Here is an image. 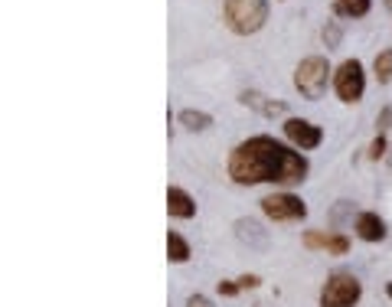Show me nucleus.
Wrapping results in <instances>:
<instances>
[{"instance_id": "obj_1", "label": "nucleus", "mask_w": 392, "mask_h": 307, "mask_svg": "<svg viewBox=\"0 0 392 307\" xmlns=\"http://www.w3.org/2000/svg\"><path fill=\"white\" fill-rule=\"evenodd\" d=\"M307 157L295 147L281 144L275 137L259 135L242 141L229 154V177L239 186H255V183H278V186H297L307 180Z\"/></svg>"}, {"instance_id": "obj_2", "label": "nucleus", "mask_w": 392, "mask_h": 307, "mask_svg": "<svg viewBox=\"0 0 392 307\" xmlns=\"http://www.w3.org/2000/svg\"><path fill=\"white\" fill-rule=\"evenodd\" d=\"M222 20L236 36L259 33L268 20V0H226L222 4Z\"/></svg>"}, {"instance_id": "obj_3", "label": "nucleus", "mask_w": 392, "mask_h": 307, "mask_svg": "<svg viewBox=\"0 0 392 307\" xmlns=\"http://www.w3.org/2000/svg\"><path fill=\"white\" fill-rule=\"evenodd\" d=\"M327 82H330V62L324 56H307L295 69V88L304 98H311V102H317V98L324 95Z\"/></svg>"}, {"instance_id": "obj_4", "label": "nucleus", "mask_w": 392, "mask_h": 307, "mask_svg": "<svg viewBox=\"0 0 392 307\" xmlns=\"http://www.w3.org/2000/svg\"><path fill=\"white\" fill-rule=\"evenodd\" d=\"M363 298V285L350 271H337L320 288V307H356Z\"/></svg>"}, {"instance_id": "obj_5", "label": "nucleus", "mask_w": 392, "mask_h": 307, "mask_svg": "<svg viewBox=\"0 0 392 307\" xmlns=\"http://www.w3.org/2000/svg\"><path fill=\"white\" fill-rule=\"evenodd\" d=\"M334 92L340 95V102L353 105L360 102L366 92V76H363V62L360 59H344L334 72Z\"/></svg>"}, {"instance_id": "obj_6", "label": "nucleus", "mask_w": 392, "mask_h": 307, "mask_svg": "<svg viewBox=\"0 0 392 307\" xmlns=\"http://www.w3.org/2000/svg\"><path fill=\"white\" fill-rule=\"evenodd\" d=\"M262 212L275 222H297L307 216V206L295 193H271V196L262 200Z\"/></svg>"}, {"instance_id": "obj_7", "label": "nucleus", "mask_w": 392, "mask_h": 307, "mask_svg": "<svg viewBox=\"0 0 392 307\" xmlns=\"http://www.w3.org/2000/svg\"><path fill=\"white\" fill-rule=\"evenodd\" d=\"M285 137L295 147H301V151H314V147H320V141H324V131L317 125H311L307 118H288Z\"/></svg>"}, {"instance_id": "obj_8", "label": "nucleus", "mask_w": 392, "mask_h": 307, "mask_svg": "<svg viewBox=\"0 0 392 307\" xmlns=\"http://www.w3.org/2000/svg\"><path fill=\"white\" fill-rule=\"evenodd\" d=\"M167 212L173 219H193L196 216V200L180 186H167Z\"/></svg>"}, {"instance_id": "obj_9", "label": "nucleus", "mask_w": 392, "mask_h": 307, "mask_svg": "<svg viewBox=\"0 0 392 307\" xmlns=\"http://www.w3.org/2000/svg\"><path fill=\"white\" fill-rule=\"evenodd\" d=\"M236 236L239 242H245L249 249H265L268 245V229H262V222L255 219H236Z\"/></svg>"}, {"instance_id": "obj_10", "label": "nucleus", "mask_w": 392, "mask_h": 307, "mask_svg": "<svg viewBox=\"0 0 392 307\" xmlns=\"http://www.w3.org/2000/svg\"><path fill=\"white\" fill-rule=\"evenodd\" d=\"M356 236L363 242H383L386 239V222L376 216V212H360L356 216Z\"/></svg>"}, {"instance_id": "obj_11", "label": "nucleus", "mask_w": 392, "mask_h": 307, "mask_svg": "<svg viewBox=\"0 0 392 307\" xmlns=\"http://www.w3.org/2000/svg\"><path fill=\"white\" fill-rule=\"evenodd\" d=\"M239 102H242L245 108H255V111H262L265 118L288 115V105H285V102H271V98H265L262 92H242Z\"/></svg>"}, {"instance_id": "obj_12", "label": "nucleus", "mask_w": 392, "mask_h": 307, "mask_svg": "<svg viewBox=\"0 0 392 307\" xmlns=\"http://www.w3.org/2000/svg\"><path fill=\"white\" fill-rule=\"evenodd\" d=\"M167 259H170L173 265L190 261V242L183 239L180 232H167Z\"/></svg>"}, {"instance_id": "obj_13", "label": "nucleus", "mask_w": 392, "mask_h": 307, "mask_svg": "<svg viewBox=\"0 0 392 307\" xmlns=\"http://www.w3.org/2000/svg\"><path fill=\"white\" fill-rule=\"evenodd\" d=\"M330 4H334L337 17L356 20V17H366V13H370V4H373V0H330Z\"/></svg>"}, {"instance_id": "obj_14", "label": "nucleus", "mask_w": 392, "mask_h": 307, "mask_svg": "<svg viewBox=\"0 0 392 307\" xmlns=\"http://www.w3.org/2000/svg\"><path fill=\"white\" fill-rule=\"evenodd\" d=\"M180 125L187 128V131H206V128L212 125V115L196 111V108H183V111H180Z\"/></svg>"}, {"instance_id": "obj_15", "label": "nucleus", "mask_w": 392, "mask_h": 307, "mask_svg": "<svg viewBox=\"0 0 392 307\" xmlns=\"http://www.w3.org/2000/svg\"><path fill=\"white\" fill-rule=\"evenodd\" d=\"M373 72H376V82H392V49H386V53H379L373 62Z\"/></svg>"}, {"instance_id": "obj_16", "label": "nucleus", "mask_w": 392, "mask_h": 307, "mask_svg": "<svg viewBox=\"0 0 392 307\" xmlns=\"http://www.w3.org/2000/svg\"><path fill=\"white\" fill-rule=\"evenodd\" d=\"M327 255H346L350 252V239L346 236H327Z\"/></svg>"}, {"instance_id": "obj_17", "label": "nucleus", "mask_w": 392, "mask_h": 307, "mask_svg": "<svg viewBox=\"0 0 392 307\" xmlns=\"http://www.w3.org/2000/svg\"><path fill=\"white\" fill-rule=\"evenodd\" d=\"M324 43H327V49H337L340 46V27H337L334 20L324 27Z\"/></svg>"}, {"instance_id": "obj_18", "label": "nucleus", "mask_w": 392, "mask_h": 307, "mask_svg": "<svg viewBox=\"0 0 392 307\" xmlns=\"http://www.w3.org/2000/svg\"><path fill=\"white\" fill-rule=\"evenodd\" d=\"M304 245L307 249H327V236H320V232H307Z\"/></svg>"}, {"instance_id": "obj_19", "label": "nucleus", "mask_w": 392, "mask_h": 307, "mask_svg": "<svg viewBox=\"0 0 392 307\" xmlns=\"http://www.w3.org/2000/svg\"><path fill=\"white\" fill-rule=\"evenodd\" d=\"M383 154H386V137H383V135H376V141L370 144V161H379Z\"/></svg>"}, {"instance_id": "obj_20", "label": "nucleus", "mask_w": 392, "mask_h": 307, "mask_svg": "<svg viewBox=\"0 0 392 307\" xmlns=\"http://www.w3.org/2000/svg\"><path fill=\"white\" fill-rule=\"evenodd\" d=\"M219 294L222 298H236L239 294V281H219Z\"/></svg>"}, {"instance_id": "obj_21", "label": "nucleus", "mask_w": 392, "mask_h": 307, "mask_svg": "<svg viewBox=\"0 0 392 307\" xmlns=\"http://www.w3.org/2000/svg\"><path fill=\"white\" fill-rule=\"evenodd\" d=\"M389 125H392V108H383V111H379V118H376V128H379V135H383Z\"/></svg>"}, {"instance_id": "obj_22", "label": "nucleus", "mask_w": 392, "mask_h": 307, "mask_svg": "<svg viewBox=\"0 0 392 307\" xmlns=\"http://www.w3.org/2000/svg\"><path fill=\"white\" fill-rule=\"evenodd\" d=\"M187 307H216V304H212L206 294H190V298H187Z\"/></svg>"}, {"instance_id": "obj_23", "label": "nucleus", "mask_w": 392, "mask_h": 307, "mask_svg": "<svg viewBox=\"0 0 392 307\" xmlns=\"http://www.w3.org/2000/svg\"><path fill=\"white\" fill-rule=\"evenodd\" d=\"M259 285H262L259 275H242L239 278V288H259Z\"/></svg>"}, {"instance_id": "obj_24", "label": "nucleus", "mask_w": 392, "mask_h": 307, "mask_svg": "<svg viewBox=\"0 0 392 307\" xmlns=\"http://www.w3.org/2000/svg\"><path fill=\"white\" fill-rule=\"evenodd\" d=\"M386 294H389V301H392V281H389V285H386Z\"/></svg>"}]
</instances>
